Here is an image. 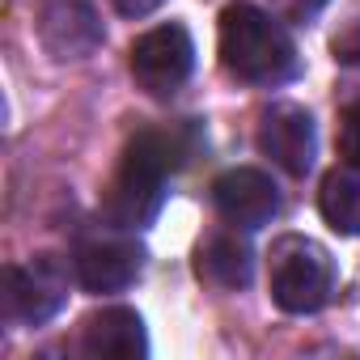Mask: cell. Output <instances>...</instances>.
<instances>
[{"mask_svg": "<svg viewBox=\"0 0 360 360\" xmlns=\"http://www.w3.org/2000/svg\"><path fill=\"white\" fill-rule=\"evenodd\" d=\"M195 140H200V131L191 119L178 123V127L136 131L123 148V161L110 178V187L102 191V217L115 229H144L161 208L165 178L191 157Z\"/></svg>", "mask_w": 360, "mask_h": 360, "instance_id": "1", "label": "cell"}, {"mask_svg": "<svg viewBox=\"0 0 360 360\" xmlns=\"http://www.w3.org/2000/svg\"><path fill=\"white\" fill-rule=\"evenodd\" d=\"M221 64L246 85H284L297 72V47L280 18L255 5H229L221 13Z\"/></svg>", "mask_w": 360, "mask_h": 360, "instance_id": "2", "label": "cell"}, {"mask_svg": "<svg viewBox=\"0 0 360 360\" xmlns=\"http://www.w3.org/2000/svg\"><path fill=\"white\" fill-rule=\"evenodd\" d=\"M335 292V259L322 242L288 233L271 246V301L284 314H314Z\"/></svg>", "mask_w": 360, "mask_h": 360, "instance_id": "3", "label": "cell"}, {"mask_svg": "<svg viewBox=\"0 0 360 360\" xmlns=\"http://www.w3.org/2000/svg\"><path fill=\"white\" fill-rule=\"evenodd\" d=\"M127 68L131 81L148 94V98H174L187 85L191 68H195V43L183 26H157L148 34H140L127 51Z\"/></svg>", "mask_w": 360, "mask_h": 360, "instance_id": "4", "label": "cell"}, {"mask_svg": "<svg viewBox=\"0 0 360 360\" xmlns=\"http://www.w3.org/2000/svg\"><path fill=\"white\" fill-rule=\"evenodd\" d=\"M68 301V271L56 255H39L26 267L5 271V318L22 326L51 322Z\"/></svg>", "mask_w": 360, "mask_h": 360, "instance_id": "5", "label": "cell"}, {"mask_svg": "<svg viewBox=\"0 0 360 360\" xmlns=\"http://www.w3.org/2000/svg\"><path fill=\"white\" fill-rule=\"evenodd\" d=\"M102 39L106 30L94 0H43L39 5V43L51 60H89Z\"/></svg>", "mask_w": 360, "mask_h": 360, "instance_id": "6", "label": "cell"}, {"mask_svg": "<svg viewBox=\"0 0 360 360\" xmlns=\"http://www.w3.org/2000/svg\"><path fill=\"white\" fill-rule=\"evenodd\" d=\"M259 153L271 157L284 174L305 178L318 153V136H314V119L309 110L292 106V102H276L263 110L259 119Z\"/></svg>", "mask_w": 360, "mask_h": 360, "instance_id": "7", "label": "cell"}, {"mask_svg": "<svg viewBox=\"0 0 360 360\" xmlns=\"http://www.w3.org/2000/svg\"><path fill=\"white\" fill-rule=\"evenodd\" d=\"M212 204H217V212L229 225H238V229H263L280 212V191H276V183L263 169L238 165V169H225L212 183Z\"/></svg>", "mask_w": 360, "mask_h": 360, "instance_id": "8", "label": "cell"}, {"mask_svg": "<svg viewBox=\"0 0 360 360\" xmlns=\"http://www.w3.org/2000/svg\"><path fill=\"white\" fill-rule=\"evenodd\" d=\"M144 250L131 238H89L77 246V280L85 292H123L140 280Z\"/></svg>", "mask_w": 360, "mask_h": 360, "instance_id": "9", "label": "cell"}, {"mask_svg": "<svg viewBox=\"0 0 360 360\" xmlns=\"http://www.w3.org/2000/svg\"><path fill=\"white\" fill-rule=\"evenodd\" d=\"M81 352L106 356V360H144L148 356L144 318L127 305H110V309L89 314L81 322Z\"/></svg>", "mask_w": 360, "mask_h": 360, "instance_id": "10", "label": "cell"}, {"mask_svg": "<svg viewBox=\"0 0 360 360\" xmlns=\"http://www.w3.org/2000/svg\"><path fill=\"white\" fill-rule=\"evenodd\" d=\"M255 271V255L238 233H212L195 250V276L212 288H246Z\"/></svg>", "mask_w": 360, "mask_h": 360, "instance_id": "11", "label": "cell"}, {"mask_svg": "<svg viewBox=\"0 0 360 360\" xmlns=\"http://www.w3.org/2000/svg\"><path fill=\"white\" fill-rule=\"evenodd\" d=\"M318 208H322V221L335 233H347V238L360 233V165L343 161L322 178Z\"/></svg>", "mask_w": 360, "mask_h": 360, "instance_id": "12", "label": "cell"}, {"mask_svg": "<svg viewBox=\"0 0 360 360\" xmlns=\"http://www.w3.org/2000/svg\"><path fill=\"white\" fill-rule=\"evenodd\" d=\"M335 144H339V157L360 165V102H352L339 119V131H335Z\"/></svg>", "mask_w": 360, "mask_h": 360, "instance_id": "13", "label": "cell"}, {"mask_svg": "<svg viewBox=\"0 0 360 360\" xmlns=\"http://www.w3.org/2000/svg\"><path fill=\"white\" fill-rule=\"evenodd\" d=\"M326 9V0H271V13L280 22H314Z\"/></svg>", "mask_w": 360, "mask_h": 360, "instance_id": "14", "label": "cell"}, {"mask_svg": "<svg viewBox=\"0 0 360 360\" xmlns=\"http://www.w3.org/2000/svg\"><path fill=\"white\" fill-rule=\"evenodd\" d=\"M110 5L123 13V18H148L153 9H161L165 0H110Z\"/></svg>", "mask_w": 360, "mask_h": 360, "instance_id": "15", "label": "cell"}]
</instances>
